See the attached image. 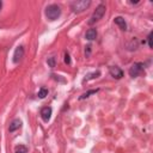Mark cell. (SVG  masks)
Masks as SVG:
<instances>
[{
	"label": "cell",
	"mask_w": 153,
	"mask_h": 153,
	"mask_svg": "<svg viewBox=\"0 0 153 153\" xmlns=\"http://www.w3.org/2000/svg\"><path fill=\"white\" fill-rule=\"evenodd\" d=\"M61 14V7L56 4H51V5H48L47 8H45V17L49 19V20H56Z\"/></svg>",
	"instance_id": "cell-1"
},
{
	"label": "cell",
	"mask_w": 153,
	"mask_h": 153,
	"mask_svg": "<svg viewBox=\"0 0 153 153\" xmlns=\"http://www.w3.org/2000/svg\"><path fill=\"white\" fill-rule=\"evenodd\" d=\"M105 10H106V7H105V5H104V4L98 5V6H97V8L94 10V12L92 13V16L90 17L88 24H90V25H92V24H94V23L99 22V20L103 18V16L105 14Z\"/></svg>",
	"instance_id": "cell-2"
},
{
	"label": "cell",
	"mask_w": 153,
	"mask_h": 153,
	"mask_svg": "<svg viewBox=\"0 0 153 153\" xmlns=\"http://www.w3.org/2000/svg\"><path fill=\"white\" fill-rule=\"evenodd\" d=\"M90 5H91V1H88V0H79V1H73L71 4V8L75 13H81L86 8H88Z\"/></svg>",
	"instance_id": "cell-3"
},
{
	"label": "cell",
	"mask_w": 153,
	"mask_h": 153,
	"mask_svg": "<svg viewBox=\"0 0 153 153\" xmlns=\"http://www.w3.org/2000/svg\"><path fill=\"white\" fill-rule=\"evenodd\" d=\"M145 66H143V63L142 62H135L134 65H131V67L129 68V75L131 76V78H136V76H139L142 72H143V68Z\"/></svg>",
	"instance_id": "cell-4"
},
{
	"label": "cell",
	"mask_w": 153,
	"mask_h": 153,
	"mask_svg": "<svg viewBox=\"0 0 153 153\" xmlns=\"http://www.w3.org/2000/svg\"><path fill=\"white\" fill-rule=\"evenodd\" d=\"M24 47L23 45H19V47H17L16 48V50H14V53H13V62L14 63H18V62H20L22 60H23V57H24Z\"/></svg>",
	"instance_id": "cell-5"
},
{
	"label": "cell",
	"mask_w": 153,
	"mask_h": 153,
	"mask_svg": "<svg viewBox=\"0 0 153 153\" xmlns=\"http://www.w3.org/2000/svg\"><path fill=\"white\" fill-rule=\"evenodd\" d=\"M109 73H110V75H111L112 78H115V79H121V78L123 76V71H122L120 67H117V66H111V67L109 68Z\"/></svg>",
	"instance_id": "cell-6"
},
{
	"label": "cell",
	"mask_w": 153,
	"mask_h": 153,
	"mask_svg": "<svg viewBox=\"0 0 153 153\" xmlns=\"http://www.w3.org/2000/svg\"><path fill=\"white\" fill-rule=\"evenodd\" d=\"M51 112H53V109L50 106L42 108V110H41V117H42V120L44 122H48L50 120V117H51Z\"/></svg>",
	"instance_id": "cell-7"
},
{
	"label": "cell",
	"mask_w": 153,
	"mask_h": 153,
	"mask_svg": "<svg viewBox=\"0 0 153 153\" xmlns=\"http://www.w3.org/2000/svg\"><path fill=\"white\" fill-rule=\"evenodd\" d=\"M22 127V121L19 118H14L11 123H10V127H8V131L10 133H13L16 130H18L19 128Z\"/></svg>",
	"instance_id": "cell-8"
},
{
	"label": "cell",
	"mask_w": 153,
	"mask_h": 153,
	"mask_svg": "<svg viewBox=\"0 0 153 153\" xmlns=\"http://www.w3.org/2000/svg\"><path fill=\"white\" fill-rule=\"evenodd\" d=\"M114 23H115L116 25H118L121 30H123V31L127 30V23H126V20H124L123 17H120V16H118V17H115V18H114Z\"/></svg>",
	"instance_id": "cell-9"
},
{
	"label": "cell",
	"mask_w": 153,
	"mask_h": 153,
	"mask_svg": "<svg viewBox=\"0 0 153 153\" xmlns=\"http://www.w3.org/2000/svg\"><path fill=\"white\" fill-rule=\"evenodd\" d=\"M96 37H97V30L93 29V27L88 29L86 31V33H85V38L87 41H93V39H96Z\"/></svg>",
	"instance_id": "cell-10"
},
{
	"label": "cell",
	"mask_w": 153,
	"mask_h": 153,
	"mask_svg": "<svg viewBox=\"0 0 153 153\" xmlns=\"http://www.w3.org/2000/svg\"><path fill=\"white\" fill-rule=\"evenodd\" d=\"M100 75V72L99 71H94V72H92V73H88V74H86V76L84 78V82L85 81H88V80H92V79H96V78H98Z\"/></svg>",
	"instance_id": "cell-11"
},
{
	"label": "cell",
	"mask_w": 153,
	"mask_h": 153,
	"mask_svg": "<svg viewBox=\"0 0 153 153\" xmlns=\"http://www.w3.org/2000/svg\"><path fill=\"white\" fill-rule=\"evenodd\" d=\"M98 91H99V88H96V90H90V91H87V92L82 93V94L79 97V100H82V99H85V98H88L91 94H94V93H97Z\"/></svg>",
	"instance_id": "cell-12"
},
{
	"label": "cell",
	"mask_w": 153,
	"mask_h": 153,
	"mask_svg": "<svg viewBox=\"0 0 153 153\" xmlns=\"http://www.w3.org/2000/svg\"><path fill=\"white\" fill-rule=\"evenodd\" d=\"M14 153H27V147L24 145H17L14 148Z\"/></svg>",
	"instance_id": "cell-13"
},
{
	"label": "cell",
	"mask_w": 153,
	"mask_h": 153,
	"mask_svg": "<svg viewBox=\"0 0 153 153\" xmlns=\"http://www.w3.org/2000/svg\"><path fill=\"white\" fill-rule=\"evenodd\" d=\"M39 98H44L45 96H48V90L45 87H41L39 91H38V94H37Z\"/></svg>",
	"instance_id": "cell-14"
},
{
	"label": "cell",
	"mask_w": 153,
	"mask_h": 153,
	"mask_svg": "<svg viewBox=\"0 0 153 153\" xmlns=\"http://www.w3.org/2000/svg\"><path fill=\"white\" fill-rule=\"evenodd\" d=\"M47 63H48V66H49L50 68H54V67H55V57H54V56L49 57V59L47 60Z\"/></svg>",
	"instance_id": "cell-15"
},
{
	"label": "cell",
	"mask_w": 153,
	"mask_h": 153,
	"mask_svg": "<svg viewBox=\"0 0 153 153\" xmlns=\"http://www.w3.org/2000/svg\"><path fill=\"white\" fill-rule=\"evenodd\" d=\"M65 62L67 65H71V56H69L68 53H65Z\"/></svg>",
	"instance_id": "cell-16"
},
{
	"label": "cell",
	"mask_w": 153,
	"mask_h": 153,
	"mask_svg": "<svg viewBox=\"0 0 153 153\" xmlns=\"http://www.w3.org/2000/svg\"><path fill=\"white\" fill-rule=\"evenodd\" d=\"M147 42H148V47H149V48H152V32H149V33H148Z\"/></svg>",
	"instance_id": "cell-17"
},
{
	"label": "cell",
	"mask_w": 153,
	"mask_h": 153,
	"mask_svg": "<svg viewBox=\"0 0 153 153\" xmlns=\"http://www.w3.org/2000/svg\"><path fill=\"white\" fill-rule=\"evenodd\" d=\"M1 7H2V2L0 1V10H1Z\"/></svg>",
	"instance_id": "cell-18"
}]
</instances>
